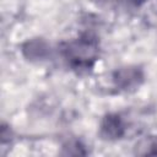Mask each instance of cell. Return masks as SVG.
Here are the masks:
<instances>
[{
  "label": "cell",
  "mask_w": 157,
  "mask_h": 157,
  "mask_svg": "<svg viewBox=\"0 0 157 157\" xmlns=\"http://www.w3.org/2000/svg\"><path fill=\"white\" fill-rule=\"evenodd\" d=\"M64 56L69 64L75 69H90L98 55V43L97 40L86 34L70 43H67L64 49Z\"/></svg>",
  "instance_id": "obj_1"
},
{
  "label": "cell",
  "mask_w": 157,
  "mask_h": 157,
  "mask_svg": "<svg viewBox=\"0 0 157 157\" xmlns=\"http://www.w3.org/2000/svg\"><path fill=\"white\" fill-rule=\"evenodd\" d=\"M144 80V72L137 66H124L113 74L114 85L119 90L130 91L140 86Z\"/></svg>",
  "instance_id": "obj_2"
},
{
  "label": "cell",
  "mask_w": 157,
  "mask_h": 157,
  "mask_svg": "<svg viewBox=\"0 0 157 157\" xmlns=\"http://www.w3.org/2000/svg\"><path fill=\"white\" fill-rule=\"evenodd\" d=\"M22 54L31 61H42L49 56L50 47L42 38H33L22 44Z\"/></svg>",
  "instance_id": "obj_3"
},
{
  "label": "cell",
  "mask_w": 157,
  "mask_h": 157,
  "mask_svg": "<svg viewBox=\"0 0 157 157\" xmlns=\"http://www.w3.org/2000/svg\"><path fill=\"white\" fill-rule=\"evenodd\" d=\"M125 132V125L118 114H108L103 118L99 128V134L105 140L120 139Z\"/></svg>",
  "instance_id": "obj_4"
},
{
  "label": "cell",
  "mask_w": 157,
  "mask_h": 157,
  "mask_svg": "<svg viewBox=\"0 0 157 157\" xmlns=\"http://www.w3.org/2000/svg\"><path fill=\"white\" fill-rule=\"evenodd\" d=\"M63 155H85V147L80 144V141H70L64 145Z\"/></svg>",
  "instance_id": "obj_5"
},
{
  "label": "cell",
  "mask_w": 157,
  "mask_h": 157,
  "mask_svg": "<svg viewBox=\"0 0 157 157\" xmlns=\"http://www.w3.org/2000/svg\"><path fill=\"white\" fill-rule=\"evenodd\" d=\"M146 153H148V155H157V140L150 144L148 150L146 151Z\"/></svg>",
  "instance_id": "obj_6"
}]
</instances>
